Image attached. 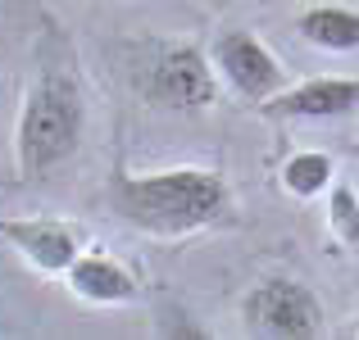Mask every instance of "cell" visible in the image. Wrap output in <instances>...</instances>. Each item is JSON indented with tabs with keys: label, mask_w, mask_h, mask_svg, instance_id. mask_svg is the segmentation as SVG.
Listing matches in <instances>:
<instances>
[{
	"label": "cell",
	"mask_w": 359,
	"mask_h": 340,
	"mask_svg": "<svg viewBox=\"0 0 359 340\" xmlns=\"http://www.w3.org/2000/svg\"><path fill=\"white\" fill-rule=\"evenodd\" d=\"M0 241H9L36 272H69L82 254V232L64 218H0Z\"/></svg>",
	"instance_id": "obj_7"
},
{
	"label": "cell",
	"mask_w": 359,
	"mask_h": 340,
	"mask_svg": "<svg viewBox=\"0 0 359 340\" xmlns=\"http://www.w3.org/2000/svg\"><path fill=\"white\" fill-rule=\"evenodd\" d=\"M132 87L146 105L168 113H205L219 96L214 59L196 41H150L132 69Z\"/></svg>",
	"instance_id": "obj_3"
},
{
	"label": "cell",
	"mask_w": 359,
	"mask_h": 340,
	"mask_svg": "<svg viewBox=\"0 0 359 340\" xmlns=\"http://www.w3.org/2000/svg\"><path fill=\"white\" fill-rule=\"evenodd\" d=\"M355 327H359V313H355Z\"/></svg>",
	"instance_id": "obj_12"
},
{
	"label": "cell",
	"mask_w": 359,
	"mask_h": 340,
	"mask_svg": "<svg viewBox=\"0 0 359 340\" xmlns=\"http://www.w3.org/2000/svg\"><path fill=\"white\" fill-rule=\"evenodd\" d=\"M109 209L128 227L146 236H191L201 227H214L228 218L232 195L223 173L214 168H155V173H132V168H114L109 173Z\"/></svg>",
	"instance_id": "obj_1"
},
{
	"label": "cell",
	"mask_w": 359,
	"mask_h": 340,
	"mask_svg": "<svg viewBox=\"0 0 359 340\" xmlns=\"http://www.w3.org/2000/svg\"><path fill=\"white\" fill-rule=\"evenodd\" d=\"M269 118H282V122H332V118H346V113L359 109V78H309V82H296V87H282L273 100L259 105Z\"/></svg>",
	"instance_id": "obj_6"
},
{
	"label": "cell",
	"mask_w": 359,
	"mask_h": 340,
	"mask_svg": "<svg viewBox=\"0 0 359 340\" xmlns=\"http://www.w3.org/2000/svg\"><path fill=\"white\" fill-rule=\"evenodd\" d=\"M327 227H332L337 245L359 250V191L351 182H332L327 186Z\"/></svg>",
	"instance_id": "obj_11"
},
{
	"label": "cell",
	"mask_w": 359,
	"mask_h": 340,
	"mask_svg": "<svg viewBox=\"0 0 359 340\" xmlns=\"http://www.w3.org/2000/svg\"><path fill=\"white\" fill-rule=\"evenodd\" d=\"M64 277H69V290L87 304H132L141 295V281L128 272V263L100 250H82Z\"/></svg>",
	"instance_id": "obj_8"
},
{
	"label": "cell",
	"mask_w": 359,
	"mask_h": 340,
	"mask_svg": "<svg viewBox=\"0 0 359 340\" xmlns=\"http://www.w3.org/2000/svg\"><path fill=\"white\" fill-rule=\"evenodd\" d=\"M241 323L250 336H278V340H305L323 332V304L318 295L296 277H264L245 290Z\"/></svg>",
	"instance_id": "obj_4"
},
{
	"label": "cell",
	"mask_w": 359,
	"mask_h": 340,
	"mask_svg": "<svg viewBox=\"0 0 359 340\" xmlns=\"http://www.w3.org/2000/svg\"><path fill=\"white\" fill-rule=\"evenodd\" d=\"M332 177H337L332 155H323V150H300V155H291L287 164H282V186H287L296 200L323 195L327 186H332Z\"/></svg>",
	"instance_id": "obj_10"
},
{
	"label": "cell",
	"mask_w": 359,
	"mask_h": 340,
	"mask_svg": "<svg viewBox=\"0 0 359 340\" xmlns=\"http://www.w3.org/2000/svg\"><path fill=\"white\" fill-rule=\"evenodd\" d=\"M82 136H87V96H82V82H78L69 59L46 55L32 87H27V96H23L18 127H14L18 177L23 182L50 177L55 168H64L78 155Z\"/></svg>",
	"instance_id": "obj_2"
},
{
	"label": "cell",
	"mask_w": 359,
	"mask_h": 340,
	"mask_svg": "<svg viewBox=\"0 0 359 340\" xmlns=\"http://www.w3.org/2000/svg\"><path fill=\"white\" fill-rule=\"evenodd\" d=\"M210 59H214V73H219L241 100H250V105H264V100H273L282 87H287V73H282L278 55H273L255 32H245V27L219 32Z\"/></svg>",
	"instance_id": "obj_5"
},
{
	"label": "cell",
	"mask_w": 359,
	"mask_h": 340,
	"mask_svg": "<svg viewBox=\"0 0 359 340\" xmlns=\"http://www.w3.org/2000/svg\"><path fill=\"white\" fill-rule=\"evenodd\" d=\"M296 36L327 55H355L359 50V9L355 5H309L296 18Z\"/></svg>",
	"instance_id": "obj_9"
}]
</instances>
